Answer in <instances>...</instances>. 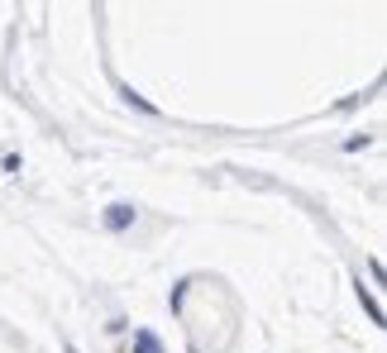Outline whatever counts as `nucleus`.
Listing matches in <instances>:
<instances>
[{
    "label": "nucleus",
    "mask_w": 387,
    "mask_h": 353,
    "mask_svg": "<svg viewBox=\"0 0 387 353\" xmlns=\"http://www.w3.org/2000/svg\"><path fill=\"white\" fill-rule=\"evenodd\" d=\"M63 353H82V349H77V344H72V339H67V344H63Z\"/></svg>",
    "instance_id": "obj_4"
},
{
    "label": "nucleus",
    "mask_w": 387,
    "mask_h": 353,
    "mask_svg": "<svg viewBox=\"0 0 387 353\" xmlns=\"http://www.w3.org/2000/svg\"><path fill=\"white\" fill-rule=\"evenodd\" d=\"M129 225H134V205H110V210H105V229L120 234V229H129Z\"/></svg>",
    "instance_id": "obj_1"
},
{
    "label": "nucleus",
    "mask_w": 387,
    "mask_h": 353,
    "mask_svg": "<svg viewBox=\"0 0 387 353\" xmlns=\"http://www.w3.org/2000/svg\"><path fill=\"white\" fill-rule=\"evenodd\" d=\"M134 349H139V353H163V344H158L153 334H144V330H139V334H134Z\"/></svg>",
    "instance_id": "obj_3"
},
{
    "label": "nucleus",
    "mask_w": 387,
    "mask_h": 353,
    "mask_svg": "<svg viewBox=\"0 0 387 353\" xmlns=\"http://www.w3.org/2000/svg\"><path fill=\"white\" fill-rule=\"evenodd\" d=\"M359 301H364V310H368V320H373V325H383V306L373 301V291L364 286V277H359Z\"/></svg>",
    "instance_id": "obj_2"
}]
</instances>
